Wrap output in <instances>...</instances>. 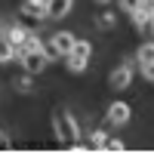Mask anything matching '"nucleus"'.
<instances>
[{"mask_svg": "<svg viewBox=\"0 0 154 154\" xmlns=\"http://www.w3.org/2000/svg\"><path fill=\"white\" fill-rule=\"evenodd\" d=\"M53 120H56V136L62 142H77L80 139V123H74V114L68 108H59Z\"/></svg>", "mask_w": 154, "mask_h": 154, "instance_id": "nucleus-1", "label": "nucleus"}, {"mask_svg": "<svg viewBox=\"0 0 154 154\" xmlns=\"http://www.w3.org/2000/svg\"><path fill=\"white\" fill-rule=\"evenodd\" d=\"M108 123L126 126V123H130V105H126V102H114V105L108 108Z\"/></svg>", "mask_w": 154, "mask_h": 154, "instance_id": "nucleus-2", "label": "nucleus"}, {"mask_svg": "<svg viewBox=\"0 0 154 154\" xmlns=\"http://www.w3.org/2000/svg\"><path fill=\"white\" fill-rule=\"evenodd\" d=\"M46 53H28V56H22V65H25V74H40L46 68Z\"/></svg>", "mask_w": 154, "mask_h": 154, "instance_id": "nucleus-3", "label": "nucleus"}, {"mask_svg": "<svg viewBox=\"0 0 154 154\" xmlns=\"http://www.w3.org/2000/svg\"><path fill=\"white\" fill-rule=\"evenodd\" d=\"M49 43H53L62 56H71V53H74V46H77V37H74V34H68V31H59Z\"/></svg>", "mask_w": 154, "mask_h": 154, "instance_id": "nucleus-4", "label": "nucleus"}, {"mask_svg": "<svg viewBox=\"0 0 154 154\" xmlns=\"http://www.w3.org/2000/svg\"><path fill=\"white\" fill-rule=\"evenodd\" d=\"M28 28H19V25H16V28H3V43H12V46H25V43H28Z\"/></svg>", "mask_w": 154, "mask_h": 154, "instance_id": "nucleus-5", "label": "nucleus"}, {"mask_svg": "<svg viewBox=\"0 0 154 154\" xmlns=\"http://www.w3.org/2000/svg\"><path fill=\"white\" fill-rule=\"evenodd\" d=\"M130 77H133V68H126V65L111 71V89H126L130 86Z\"/></svg>", "mask_w": 154, "mask_h": 154, "instance_id": "nucleus-6", "label": "nucleus"}, {"mask_svg": "<svg viewBox=\"0 0 154 154\" xmlns=\"http://www.w3.org/2000/svg\"><path fill=\"white\" fill-rule=\"evenodd\" d=\"M22 16H28V19H46L49 16V6L46 3H37V0H28V3L22 6Z\"/></svg>", "mask_w": 154, "mask_h": 154, "instance_id": "nucleus-7", "label": "nucleus"}, {"mask_svg": "<svg viewBox=\"0 0 154 154\" xmlns=\"http://www.w3.org/2000/svg\"><path fill=\"white\" fill-rule=\"evenodd\" d=\"M68 9H71V0H49V16L53 19L68 16Z\"/></svg>", "mask_w": 154, "mask_h": 154, "instance_id": "nucleus-8", "label": "nucleus"}, {"mask_svg": "<svg viewBox=\"0 0 154 154\" xmlns=\"http://www.w3.org/2000/svg\"><path fill=\"white\" fill-rule=\"evenodd\" d=\"M130 16H133V22H136L139 31H148V28H151V12H145V9H133Z\"/></svg>", "mask_w": 154, "mask_h": 154, "instance_id": "nucleus-9", "label": "nucleus"}, {"mask_svg": "<svg viewBox=\"0 0 154 154\" xmlns=\"http://www.w3.org/2000/svg\"><path fill=\"white\" fill-rule=\"evenodd\" d=\"M43 49H46V43L40 40V37H34V34H31V37H28V43L22 46V56H28V53H43Z\"/></svg>", "mask_w": 154, "mask_h": 154, "instance_id": "nucleus-10", "label": "nucleus"}, {"mask_svg": "<svg viewBox=\"0 0 154 154\" xmlns=\"http://www.w3.org/2000/svg\"><path fill=\"white\" fill-rule=\"evenodd\" d=\"M86 62H89V59H83V56H77V53H71V56H68V71H74V74H80V71L86 68Z\"/></svg>", "mask_w": 154, "mask_h": 154, "instance_id": "nucleus-11", "label": "nucleus"}, {"mask_svg": "<svg viewBox=\"0 0 154 154\" xmlns=\"http://www.w3.org/2000/svg\"><path fill=\"white\" fill-rule=\"evenodd\" d=\"M96 25H99L102 31H111L114 25H117V19H114V12H102V16L96 19Z\"/></svg>", "mask_w": 154, "mask_h": 154, "instance_id": "nucleus-12", "label": "nucleus"}, {"mask_svg": "<svg viewBox=\"0 0 154 154\" xmlns=\"http://www.w3.org/2000/svg\"><path fill=\"white\" fill-rule=\"evenodd\" d=\"M139 65H148V62H154V43H145L142 49H139Z\"/></svg>", "mask_w": 154, "mask_h": 154, "instance_id": "nucleus-13", "label": "nucleus"}, {"mask_svg": "<svg viewBox=\"0 0 154 154\" xmlns=\"http://www.w3.org/2000/svg\"><path fill=\"white\" fill-rule=\"evenodd\" d=\"M89 142H93L96 151H105V142H108V136L102 133V130H93V136H89Z\"/></svg>", "mask_w": 154, "mask_h": 154, "instance_id": "nucleus-14", "label": "nucleus"}, {"mask_svg": "<svg viewBox=\"0 0 154 154\" xmlns=\"http://www.w3.org/2000/svg\"><path fill=\"white\" fill-rule=\"evenodd\" d=\"M74 53H77V56H83V59H89V53H93V46H89V40H80V43L74 46Z\"/></svg>", "mask_w": 154, "mask_h": 154, "instance_id": "nucleus-15", "label": "nucleus"}, {"mask_svg": "<svg viewBox=\"0 0 154 154\" xmlns=\"http://www.w3.org/2000/svg\"><path fill=\"white\" fill-rule=\"evenodd\" d=\"M105 151L117 154V151H126V148H123V142H120V139H108V142H105Z\"/></svg>", "mask_w": 154, "mask_h": 154, "instance_id": "nucleus-16", "label": "nucleus"}, {"mask_svg": "<svg viewBox=\"0 0 154 154\" xmlns=\"http://www.w3.org/2000/svg\"><path fill=\"white\" fill-rule=\"evenodd\" d=\"M16 89H19V93H31V89H34L31 77H22V80H16Z\"/></svg>", "mask_w": 154, "mask_h": 154, "instance_id": "nucleus-17", "label": "nucleus"}, {"mask_svg": "<svg viewBox=\"0 0 154 154\" xmlns=\"http://www.w3.org/2000/svg\"><path fill=\"white\" fill-rule=\"evenodd\" d=\"M142 74H145V80H151V83H154V62L142 65Z\"/></svg>", "mask_w": 154, "mask_h": 154, "instance_id": "nucleus-18", "label": "nucleus"}, {"mask_svg": "<svg viewBox=\"0 0 154 154\" xmlns=\"http://www.w3.org/2000/svg\"><path fill=\"white\" fill-rule=\"evenodd\" d=\"M120 6H123L126 12H133V9H139V0H120Z\"/></svg>", "mask_w": 154, "mask_h": 154, "instance_id": "nucleus-19", "label": "nucleus"}, {"mask_svg": "<svg viewBox=\"0 0 154 154\" xmlns=\"http://www.w3.org/2000/svg\"><path fill=\"white\" fill-rule=\"evenodd\" d=\"M139 9H145V12H154V0H139Z\"/></svg>", "mask_w": 154, "mask_h": 154, "instance_id": "nucleus-20", "label": "nucleus"}, {"mask_svg": "<svg viewBox=\"0 0 154 154\" xmlns=\"http://www.w3.org/2000/svg\"><path fill=\"white\" fill-rule=\"evenodd\" d=\"M151 28H154V12H151Z\"/></svg>", "mask_w": 154, "mask_h": 154, "instance_id": "nucleus-21", "label": "nucleus"}, {"mask_svg": "<svg viewBox=\"0 0 154 154\" xmlns=\"http://www.w3.org/2000/svg\"><path fill=\"white\" fill-rule=\"evenodd\" d=\"M99 3H108V0H99Z\"/></svg>", "mask_w": 154, "mask_h": 154, "instance_id": "nucleus-22", "label": "nucleus"}]
</instances>
